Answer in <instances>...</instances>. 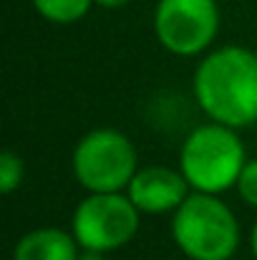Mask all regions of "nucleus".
Masks as SVG:
<instances>
[{
    "instance_id": "nucleus-1",
    "label": "nucleus",
    "mask_w": 257,
    "mask_h": 260,
    "mask_svg": "<svg viewBox=\"0 0 257 260\" xmlns=\"http://www.w3.org/2000/svg\"><path fill=\"white\" fill-rule=\"evenodd\" d=\"M194 93L217 124L247 126L257 121V53L240 46L209 53L197 69Z\"/></svg>"
},
{
    "instance_id": "nucleus-2",
    "label": "nucleus",
    "mask_w": 257,
    "mask_h": 260,
    "mask_svg": "<svg viewBox=\"0 0 257 260\" xmlns=\"http://www.w3.org/2000/svg\"><path fill=\"white\" fill-rule=\"evenodd\" d=\"M171 235L189 260H230L240 245L232 210L209 192L189 194L174 210Z\"/></svg>"
},
{
    "instance_id": "nucleus-3",
    "label": "nucleus",
    "mask_w": 257,
    "mask_h": 260,
    "mask_svg": "<svg viewBox=\"0 0 257 260\" xmlns=\"http://www.w3.org/2000/svg\"><path fill=\"white\" fill-rule=\"evenodd\" d=\"M245 147L232 126L209 124L194 129L179 157L181 174L197 192L217 194L232 184H237L240 172L245 167Z\"/></svg>"
},
{
    "instance_id": "nucleus-4",
    "label": "nucleus",
    "mask_w": 257,
    "mask_h": 260,
    "mask_svg": "<svg viewBox=\"0 0 257 260\" xmlns=\"http://www.w3.org/2000/svg\"><path fill=\"white\" fill-rule=\"evenodd\" d=\"M136 172V149L116 129L88 132L74 152V174L88 192H121Z\"/></svg>"
},
{
    "instance_id": "nucleus-5",
    "label": "nucleus",
    "mask_w": 257,
    "mask_h": 260,
    "mask_svg": "<svg viewBox=\"0 0 257 260\" xmlns=\"http://www.w3.org/2000/svg\"><path fill=\"white\" fill-rule=\"evenodd\" d=\"M139 207L119 192H93L76 207L74 235L88 250H116L139 230Z\"/></svg>"
},
{
    "instance_id": "nucleus-6",
    "label": "nucleus",
    "mask_w": 257,
    "mask_h": 260,
    "mask_svg": "<svg viewBox=\"0 0 257 260\" xmlns=\"http://www.w3.org/2000/svg\"><path fill=\"white\" fill-rule=\"evenodd\" d=\"M219 13L214 0H159L154 30L159 43L176 56L202 53L217 36Z\"/></svg>"
},
{
    "instance_id": "nucleus-7",
    "label": "nucleus",
    "mask_w": 257,
    "mask_h": 260,
    "mask_svg": "<svg viewBox=\"0 0 257 260\" xmlns=\"http://www.w3.org/2000/svg\"><path fill=\"white\" fill-rule=\"evenodd\" d=\"M187 177L169 167H146L129 182V197L141 212H171L187 197Z\"/></svg>"
},
{
    "instance_id": "nucleus-8",
    "label": "nucleus",
    "mask_w": 257,
    "mask_h": 260,
    "mask_svg": "<svg viewBox=\"0 0 257 260\" xmlns=\"http://www.w3.org/2000/svg\"><path fill=\"white\" fill-rule=\"evenodd\" d=\"M79 240L58 228H41L23 235L13 250V260H76Z\"/></svg>"
},
{
    "instance_id": "nucleus-9",
    "label": "nucleus",
    "mask_w": 257,
    "mask_h": 260,
    "mask_svg": "<svg viewBox=\"0 0 257 260\" xmlns=\"http://www.w3.org/2000/svg\"><path fill=\"white\" fill-rule=\"evenodd\" d=\"M93 0H33L35 10L51 23H76L81 20Z\"/></svg>"
},
{
    "instance_id": "nucleus-10",
    "label": "nucleus",
    "mask_w": 257,
    "mask_h": 260,
    "mask_svg": "<svg viewBox=\"0 0 257 260\" xmlns=\"http://www.w3.org/2000/svg\"><path fill=\"white\" fill-rule=\"evenodd\" d=\"M23 182V162L15 152H3V159H0V189L5 194L15 192Z\"/></svg>"
},
{
    "instance_id": "nucleus-11",
    "label": "nucleus",
    "mask_w": 257,
    "mask_h": 260,
    "mask_svg": "<svg viewBox=\"0 0 257 260\" xmlns=\"http://www.w3.org/2000/svg\"><path fill=\"white\" fill-rule=\"evenodd\" d=\"M237 187H240V194L257 207V159L247 162L240 172V179H237Z\"/></svg>"
},
{
    "instance_id": "nucleus-12",
    "label": "nucleus",
    "mask_w": 257,
    "mask_h": 260,
    "mask_svg": "<svg viewBox=\"0 0 257 260\" xmlns=\"http://www.w3.org/2000/svg\"><path fill=\"white\" fill-rule=\"evenodd\" d=\"M76 260H106V258H103L101 250H88V248H84V253H79Z\"/></svg>"
},
{
    "instance_id": "nucleus-13",
    "label": "nucleus",
    "mask_w": 257,
    "mask_h": 260,
    "mask_svg": "<svg viewBox=\"0 0 257 260\" xmlns=\"http://www.w3.org/2000/svg\"><path fill=\"white\" fill-rule=\"evenodd\" d=\"M96 5H101V8H121V5H126L129 0H93Z\"/></svg>"
},
{
    "instance_id": "nucleus-14",
    "label": "nucleus",
    "mask_w": 257,
    "mask_h": 260,
    "mask_svg": "<svg viewBox=\"0 0 257 260\" xmlns=\"http://www.w3.org/2000/svg\"><path fill=\"white\" fill-rule=\"evenodd\" d=\"M252 255H255V260H257V222H255V228H252Z\"/></svg>"
}]
</instances>
